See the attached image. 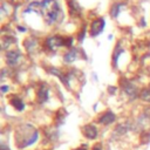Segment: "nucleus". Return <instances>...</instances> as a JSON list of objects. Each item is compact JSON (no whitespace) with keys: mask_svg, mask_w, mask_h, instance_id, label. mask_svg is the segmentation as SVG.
I'll list each match as a JSON object with an SVG mask.
<instances>
[{"mask_svg":"<svg viewBox=\"0 0 150 150\" xmlns=\"http://www.w3.org/2000/svg\"><path fill=\"white\" fill-rule=\"evenodd\" d=\"M41 138L42 135L40 129L28 122L21 123L14 132V141L18 150H26L35 145Z\"/></svg>","mask_w":150,"mask_h":150,"instance_id":"nucleus-1","label":"nucleus"},{"mask_svg":"<svg viewBox=\"0 0 150 150\" xmlns=\"http://www.w3.org/2000/svg\"><path fill=\"white\" fill-rule=\"evenodd\" d=\"M120 87H121V91L131 101L139 98V89L137 88V86L128 80V79H122L120 82Z\"/></svg>","mask_w":150,"mask_h":150,"instance_id":"nucleus-2","label":"nucleus"},{"mask_svg":"<svg viewBox=\"0 0 150 150\" xmlns=\"http://www.w3.org/2000/svg\"><path fill=\"white\" fill-rule=\"evenodd\" d=\"M81 134L87 141H97L101 132L100 127L96 122H88L81 127Z\"/></svg>","mask_w":150,"mask_h":150,"instance_id":"nucleus-3","label":"nucleus"},{"mask_svg":"<svg viewBox=\"0 0 150 150\" xmlns=\"http://www.w3.org/2000/svg\"><path fill=\"white\" fill-rule=\"evenodd\" d=\"M96 123L100 127H110L112 124L117 123V115L115 111H112L111 109H108L103 112H101L97 118H96Z\"/></svg>","mask_w":150,"mask_h":150,"instance_id":"nucleus-4","label":"nucleus"},{"mask_svg":"<svg viewBox=\"0 0 150 150\" xmlns=\"http://www.w3.org/2000/svg\"><path fill=\"white\" fill-rule=\"evenodd\" d=\"M36 103L40 105H43L48 102L49 95H50V89L47 83H40L36 88Z\"/></svg>","mask_w":150,"mask_h":150,"instance_id":"nucleus-5","label":"nucleus"},{"mask_svg":"<svg viewBox=\"0 0 150 150\" xmlns=\"http://www.w3.org/2000/svg\"><path fill=\"white\" fill-rule=\"evenodd\" d=\"M8 103H9L11 107H12L15 111H18V112H22V111H25V109H26V103H25V101H23L19 95H16V94L11 95V96L8 97Z\"/></svg>","mask_w":150,"mask_h":150,"instance_id":"nucleus-6","label":"nucleus"},{"mask_svg":"<svg viewBox=\"0 0 150 150\" xmlns=\"http://www.w3.org/2000/svg\"><path fill=\"white\" fill-rule=\"evenodd\" d=\"M21 60V53L19 50H8L6 53V63L9 67H16Z\"/></svg>","mask_w":150,"mask_h":150,"instance_id":"nucleus-7","label":"nucleus"},{"mask_svg":"<svg viewBox=\"0 0 150 150\" xmlns=\"http://www.w3.org/2000/svg\"><path fill=\"white\" fill-rule=\"evenodd\" d=\"M104 23H105V21H104V19H96V20H94V22L91 23V27H90V34H91V36H96V35H98L101 32H102V29H103V27H104Z\"/></svg>","mask_w":150,"mask_h":150,"instance_id":"nucleus-8","label":"nucleus"},{"mask_svg":"<svg viewBox=\"0 0 150 150\" xmlns=\"http://www.w3.org/2000/svg\"><path fill=\"white\" fill-rule=\"evenodd\" d=\"M77 56H79V49H77L76 47H73V48H70V49L64 54L63 61H64L66 63H71V62H74V61L77 59Z\"/></svg>","mask_w":150,"mask_h":150,"instance_id":"nucleus-9","label":"nucleus"},{"mask_svg":"<svg viewBox=\"0 0 150 150\" xmlns=\"http://www.w3.org/2000/svg\"><path fill=\"white\" fill-rule=\"evenodd\" d=\"M63 109H60V110H57L56 111V115H55V120H54V124H55V127L56 128H59V127H61V125H63L64 124V122H66V112L64 111H62Z\"/></svg>","mask_w":150,"mask_h":150,"instance_id":"nucleus-10","label":"nucleus"},{"mask_svg":"<svg viewBox=\"0 0 150 150\" xmlns=\"http://www.w3.org/2000/svg\"><path fill=\"white\" fill-rule=\"evenodd\" d=\"M139 100L150 104V86H146V87H143L141 90H139Z\"/></svg>","mask_w":150,"mask_h":150,"instance_id":"nucleus-11","label":"nucleus"},{"mask_svg":"<svg viewBox=\"0 0 150 150\" xmlns=\"http://www.w3.org/2000/svg\"><path fill=\"white\" fill-rule=\"evenodd\" d=\"M90 150H105V149H104V145L101 142H96L90 146Z\"/></svg>","mask_w":150,"mask_h":150,"instance_id":"nucleus-12","label":"nucleus"},{"mask_svg":"<svg viewBox=\"0 0 150 150\" xmlns=\"http://www.w3.org/2000/svg\"><path fill=\"white\" fill-rule=\"evenodd\" d=\"M0 90H1V94H2V95H5V94H8V93H9L11 87H9V84H1Z\"/></svg>","mask_w":150,"mask_h":150,"instance_id":"nucleus-13","label":"nucleus"},{"mask_svg":"<svg viewBox=\"0 0 150 150\" xmlns=\"http://www.w3.org/2000/svg\"><path fill=\"white\" fill-rule=\"evenodd\" d=\"M117 90H118V88L115 87V86H114V87H112V86H109V87H108V93H109L110 95H115V94L117 93Z\"/></svg>","mask_w":150,"mask_h":150,"instance_id":"nucleus-14","label":"nucleus"},{"mask_svg":"<svg viewBox=\"0 0 150 150\" xmlns=\"http://www.w3.org/2000/svg\"><path fill=\"white\" fill-rule=\"evenodd\" d=\"M0 150H11V148H9V145H8L6 142H1V144H0Z\"/></svg>","mask_w":150,"mask_h":150,"instance_id":"nucleus-15","label":"nucleus"},{"mask_svg":"<svg viewBox=\"0 0 150 150\" xmlns=\"http://www.w3.org/2000/svg\"><path fill=\"white\" fill-rule=\"evenodd\" d=\"M18 29H19L20 32H25V30H26V29H25L23 27H21V26H20V27H18Z\"/></svg>","mask_w":150,"mask_h":150,"instance_id":"nucleus-16","label":"nucleus"}]
</instances>
